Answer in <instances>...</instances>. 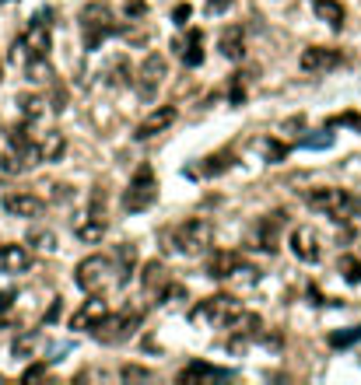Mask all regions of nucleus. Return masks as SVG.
Listing matches in <instances>:
<instances>
[{"instance_id": "obj_1", "label": "nucleus", "mask_w": 361, "mask_h": 385, "mask_svg": "<svg viewBox=\"0 0 361 385\" xmlns=\"http://www.w3.org/2000/svg\"><path fill=\"white\" fill-rule=\"evenodd\" d=\"M77 21H81V42H84L88 53H95L102 42H106L109 35H116V28H120L113 8L102 4V0H95V4H84L81 15H77Z\"/></svg>"}, {"instance_id": "obj_8", "label": "nucleus", "mask_w": 361, "mask_h": 385, "mask_svg": "<svg viewBox=\"0 0 361 385\" xmlns=\"http://www.w3.org/2000/svg\"><path fill=\"white\" fill-rule=\"evenodd\" d=\"M140 326V315L130 312V315H106L102 322H95L88 333L98 340V344H127Z\"/></svg>"}, {"instance_id": "obj_28", "label": "nucleus", "mask_w": 361, "mask_h": 385, "mask_svg": "<svg viewBox=\"0 0 361 385\" xmlns=\"http://www.w3.org/2000/svg\"><path fill=\"white\" fill-rule=\"evenodd\" d=\"M18 105H21V116H25L28 123H39V120L46 116V105H49V102H46L42 95H28V91H25V95H18Z\"/></svg>"}, {"instance_id": "obj_22", "label": "nucleus", "mask_w": 361, "mask_h": 385, "mask_svg": "<svg viewBox=\"0 0 361 385\" xmlns=\"http://www.w3.org/2000/svg\"><path fill=\"white\" fill-rule=\"evenodd\" d=\"M39 154H42V161H46V165L60 161V158L67 154V137H64L60 130H49V133H42V140H39Z\"/></svg>"}, {"instance_id": "obj_4", "label": "nucleus", "mask_w": 361, "mask_h": 385, "mask_svg": "<svg viewBox=\"0 0 361 385\" xmlns=\"http://www.w3.org/2000/svg\"><path fill=\"white\" fill-rule=\"evenodd\" d=\"M154 200H158V179H154L151 165H140V169L133 172V179L127 182L123 196H120V207L127 214H144V210L154 207Z\"/></svg>"}, {"instance_id": "obj_30", "label": "nucleus", "mask_w": 361, "mask_h": 385, "mask_svg": "<svg viewBox=\"0 0 361 385\" xmlns=\"http://www.w3.org/2000/svg\"><path fill=\"white\" fill-rule=\"evenodd\" d=\"M337 270H340V277H344L347 284H361V259H354V256H340Z\"/></svg>"}, {"instance_id": "obj_32", "label": "nucleus", "mask_w": 361, "mask_h": 385, "mask_svg": "<svg viewBox=\"0 0 361 385\" xmlns=\"http://www.w3.org/2000/svg\"><path fill=\"white\" fill-rule=\"evenodd\" d=\"M130 67H127V60H116L113 67H109V88H127L130 84Z\"/></svg>"}, {"instance_id": "obj_15", "label": "nucleus", "mask_w": 361, "mask_h": 385, "mask_svg": "<svg viewBox=\"0 0 361 385\" xmlns=\"http://www.w3.org/2000/svg\"><path fill=\"white\" fill-rule=\"evenodd\" d=\"M228 169H235V151H214L207 158H200V165H189V176L193 179H218L225 176Z\"/></svg>"}, {"instance_id": "obj_39", "label": "nucleus", "mask_w": 361, "mask_h": 385, "mask_svg": "<svg viewBox=\"0 0 361 385\" xmlns=\"http://www.w3.org/2000/svg\"><path fill=\"white\" fill-rule=\"evenodd\" d=\"M333 126H354V130H361V116H358V113H344V116H333Z\"/></svg>"}, {"instance_id": "obj_41", "label": "nucleus", "mask_w": 361, "mask_h": 385, "mask_svg": "<svg viewBox=\"0 0 361 385\" xmlns=\"http://www.w3.org/2000/svg\"><path fill=\"white\" fill-rule=\"evenodd\" d=\"M15 298H18L15 291H0V312H8V308L15 305Z\"/></svg>"}, {"instance_id": "obj_12", "label": "nucleus", "mask_w": 361, "mask_h": 385, "mask_svg": "<svg viewBox=\"0 0 361 385\" xmlns=\"http://www.w3.org/2000/svg\"><path fill=\"white\" fill-rule=\"evenodd\" d=\"M298 64H302L305 74H326V71H333V67L344 64V53L340 49H330V46H308L302 53Z\"/></svg>"}, {"instance_id": "obj_17", "label": "nucleus", "mask_w": 361, "mask_h": 385, "mask_svg": "<svg viewBox=\"0 0 361 385\" xmlns=\"http://www.w3.org/2000/svg\"><path fill=\"white\" fill-rule=\"evenodd\" d=\"M0 203H4V210L11 217H39L46 210V200L35 196V193H4Z\"/></svg>"}, {"instance_id": "obj_7", "label": "nucleus", "mask_w": 361, "mask_h": 385, "mask_svg": "<svg viewBox=\"0 0 361 385\" xmlns=\"http://www.w3.org/2000/svg\"><path fill=\"white\" fill-rule=\"evenodd\" d=\"M207 273L214 281H260V270L249 266L239 252H214L211 263H207Z\"/></svg>"}, {"instance_id": "obj_36", "label": "nucleus", "mask_w": 361, "mask_h": 385, "mask_svg": "<svg viewBox=\"0 0 361 385\" xmlns=\"http://www.w3.org/2000/svg\"><path fill=\"white\" fill-rule=\"evenodd\" d=\"M246 84H249V74H235L232 77V95H228L232 105H242L246 102Z\"/></svg>"}, {"instance_id": "obj_40", "label": "nucleus", "mask_w": 361, "mask_h": 385, "mask_svg": "<svg viewBox=\"0 0 361 385\" xmlns=\"http://www.w3.org/2000/svg\"><path fill=\"white\" fill-rule=\"evenodd\" d=\"M64 315V298H57L53 305H49V312H46V322H57Z\"/></svg>"}, {"instance_id": "obj_5", "label": "nucleus", "mask_w": 361, "mask_h": 385, "mask_svg": "<svg viewBox=\"0 0 361 385\" xmlns=\"http://www.w3.org/2000/svg\"><path fill=\"white\" fill-rule=\"evenodd\" d=\"M242 312V305L232 294H211L200 305L189 308V322L193 326H211V329H228V322Z\"/></svg>"}, {"instance_id": "obj_33", "label": "nucleus", "mask_w": 361, "mask_h": 385, "mask_svg": "<svg viewBox=\"0 0 361 385\" xmlns=\"http://www.w3.org/2000/svg\"><path fill=\"white\" fill-rule=\"evenodd\" d=\"M35 344H39V337H35V333H21V337L11 344V354H15V357H28V354L35 350Z\"/></svg>"}, {"instance_id": "obj_37", "label": "nucleus", "mask_w": 361, "mask_h": 385, "mask_svg": "<svg viewBox=\"0 0 361 385\" xmlns=\"http://www.w3.org/2000/svg\"><path fill=\"white\" fill-rule=\"evenodd\" d=\"M120 378H123V382H147V378H151V371H147V368H140V364H127V368L120 371Z\"/></svg>"}, {"instance_id": "obj_38", "label": "nucleus", "mask_w": 361, "mask_h": 385, "mask_svg": "<svg viewBox=\"0 0 361 385\" xmlns=\"http://www.w3.org/2000/svg\"><path fill=\"white\" fill-rule=\"evenodd\" d=\"M46 375H49L46 364H28V368L21 371V382H39V378H46Z\"/></svg>"}, {"instance_id": "obj_34", "label": "nucleus", "mask_w": 361, "mask_h": 385, "mask_svg": "<svg viewBox=\"0 0 361 385\" xmlns=\"http://www.w3.org/2000/svg\"><path fill=\"white\" fill-rule=\"evenodd\" d=\"M333 144V133L330 130H320V133H313V137H302V147H308V151H323V147H330Z\"/></svg>"}, {"instance_id": "obj_44", "label": "nucleus", "mask_w": 361, "mask_h": 385, "mask_svg": "<svg viewBox=\"0 0 361 385\" xmlns=\"http://www.w3.org/2000/svg\"><path fill=\"white\" fill-rule=\"evenodd\" d=\"M351 217H361V196H354V207H351Z\"/></svg>"}, {"instance_id": "obj_35", "label": "nucleus", "mask_w": 361, "mask_h": 385, "mask_svg": "<svg viewBox=\"0 0 361 385\" xmlns=\"http://www.w3.org/2000/svg\"><path fill=\"white\" fill-rule=\"evenodd\" d=\"M263 147H267V161H270V165H281V161L291 154V147H288V144H281V140H267Z\"/></svg>"}, {"instance_id": "obj_21", "label": "nucleus", "mask_w": 361, "mask_h": 385, "mask_svg": "<svg viewBox=\"0 0 361 385\" xmlns=\"http://www.w3.org/2000/svg\"><path fill=\"white\" fill-rule=\"evenodd\" d=\"M179 60H183L189 71L203 64V32H200V28H189V32H186V39H183V46H179Z\"/></svg>"}, {"instance_id": "obj_23", "label": "nucleus", "mask_w": 361, "mask_h": 385, "mask_svg": "<svg viewBox=\"0 0 361 385\" xmlns=\"http://www.w3.org/2000/svg\"><path fill=\"white\" fill-rule=\"evenodd\" d=\"M225 378H228L225 368H211V364H200V361H193L179 371V382H225Z\"/></svg>"}, {"instance_id": "obj_46", "label": "nucleus", "mask_w": 361, "mask_h": 385, "mask_svg": "<svg viewBox=\"0 0 361 385\" xmlns=\"http://www.w3.org/2000/svg\"><path fill=\"white\" fill-rule=\"evenodd\" d=\"M211 4H214V8H225V4H228V0H211Z\"/></svg>"}, {"instance_id": "obj_26", "label": "nucleus", "mask_w": 361, "mask_h": 385, "mask_svg": "<svg viewBox=\"0 0 361 385\" xmlns=\"http://www.w3.org/2000/svg\"><path fill=\"white\" fill-rule=\"evenodd\" d=\"M25 74H28V81L39 84V88H53V81H57L53 67H49V57H35V60H28V64H25Z\"/></svg>"}, {"instance_id": "obj_10", "label": "nucleus", "mask_w": 361, "mask_h": 385, "mask_svg": "<svg viewBox=\"0 0 361 385\" xmlns=\"http://www.w3.org/2000/svg\"><path fill=\"white\" fill-rule=\"evenodd\" d=\"M165 74H169V67H165L162 53H151V57H144V64L137 67V95L144 102H151L154 95H158V88L165 84Z\"/></svg>"}, {"instance_id": "obj_27", "label": "nucleus", "mask_w": 361, "mask_h": 385, "mask_svg": "<svg viewBox=\"0 0 361 385\" xmlns=\"http://www.w3.org/2000/svg\"><path fill=\"white\" fill-rule=\"evenodd\" d=\"M260 326H263V319H260V315L242 308V312L228 322V333H235V337H256V333H260Z\"/></svg>"}, {"instance_id": "obj_45", "label": "nucleus", "mask_w": 361, "mask_h": 385, "mask_svg": "<svg viewBox=\"0 0 361 385\" xmlns=\"http://www.w3.org/2000/svg\"><path fill=\"white\" fill-rule=\"evenodd\" d=\"M0 81H4V53H0Z\"/></svg>"}, {"instance_id": "obj_9", "label": "nucleus", "mask_w": 361, "mask_h": 385, "mask_svg": "<svg viewBox=\"0 0 361 385\" xmlns=\"http://www.w3.org/2000/svg\"><path fill=\"white\" fill-rule=\"evenodd\" d=\"M25 46H28V53H32V60L35 57H49V49H53V11H39L32 21H28V28H25Z\"/></svg>"}, {"instance_id": "obj_42", "label": "nucleus", "mask_w": 361, "mask_h": 385, "mask_svg": "<svg viewBox=\"0 0 361 385\" xmlns=\"http://www.w3.org/2000/svg\"><path fill=\"white\" fill-rule=\"evenodd\" d=\"M189 11H193L189 4H179V8H176V25H186V18H189Z\"/></svg>"}, {"instance_id": "obj_25", "label": "nucleus", "mask_w": 361, "mask_h": 385, "mask_svg": "<svg viewBox=\"0 0 361 385\" xmlns=\"http://www.w3.org/2000/svg\"><path fill=\"white\" fill-rule=\"evenodd\" d=\"M74 235H77L81 242H88V245L102 242V235H106V217H102V210L88 214V221H81V225L74 228Z\"/></svg>"}, {"instance_id": "obj_31", "label": "nucleus", "mask_w": 361, "mask_h": 385, "mask_svg": "<svg viewBox=\"0 0 361 385\" xmlns=\"http://www.w3.org/2000/svg\"><path fill=\"white\" fill-rule=\"evenodd\" d=\"M28 242H32L35 252H46V256H49V252H57V238H53V232H35Z\"/></svg>"}, {"instance_id": "obj_19", "label": "nucleus", "mask_w": 361, "mask_h": 385, "mask_svg": "<svg viewBox=\"0 0 361 385\" xmlns=\"http://www.w3.org/2000/svg\"><path fill=\"white\" fill-rule=\"evenodd\" d=\"M28 266H32V252L25 245H15V242L0 245V273H25Z\"/></svg>"}, {"instance_id": "obj_14", "label": "nucleus", "mask_w": 361, "mask_h": 385, "mask_svg": "<svg viewBox=\"0 0 361 385\" xmlns=\"http://www.w3.org/2000/svg\"><path fill=\"white\" fill-rule=\"evenodd\" d=\"M291 252H295V259H302V263H320L323 259V245H320V235L308 228V225H302V228H295L291 232Z\"/></svg>"}, {"instance_id": "obj_2", "label": "nucleus", "mask_w": 361, "mask_h": 385, "mask_svg": "<svg viewBox=\"0 0 361 385\" xmlns=\"http://www.w3.org/2000/svg\"><path fill=\"white\" fill-rule=\"evenodd\" d=\"M120 266L109 259V256H88L77 263L74 270V284L84 291V294H106L113 284H120Z\"/></svg>"}, {"instance_id": "obj_3", "label": "nucleus", "mask_w": 361, "mask_h": 385, "mask_svg": "<svg viewBox=\"0 0 361 385\" xmlns=\"http://www.w3.org/2000/svg\"><path fill=\"white\" fill-rule=\"evenodd\" d=\"M165 238L172 242L169 249L183 252V256H200L211 249V238H214V228L207 217H189V221H183L179 228L165 232Z\"/></svg>"}, {"instance_id": "obj_6", "label": "nucleus", "mask_w": 361, "mask_h": 385, "mask_svg": "<svg viewBox=\"0 0 361 385\" xmlns=\"http://www.w3.org/2000/svg\"><path fill=\"white\" fill-rule=\"evenodd\" d=\"M302 200L313 207V210L333 217V221H347L351 207H354V196L347 189H337V186H313V189L302 193Z\"/></svg>"}, {"instance_id": "obj_11", "label": "nucleus", "mask_w": 361, "mask_h": 385, "mask_svg": "<svg viewBox=\"0 0 361 385\" xmlns=\"http://www.w3.org/2000/svg\"><path fill=\"white\" fill-rule=\"evenodd\" d=\"M140 288H144V298L154 301V305L165 301V294L172 291V281H169V273H165V266L158 259H151V263L140 266Z\"/></svg>"}, {"instance_id": "obj_43", "label": "nucleus", "mask_w": 361, "mask_h": 385, "mask_svg": "<svg viewBox=\"0 0 361 385\" xmlns=\"http://www.w3.org/2000/svg\"><path fill=\"white\" fill-rule=\"evenodd\" d=\"M127 11L137 18V15H147V4H140V0H130V4H127Z\"/></svg>"}, {"instance_id": "obj_20", "label": "nucleus", "mask_w": 361, "mask_h": 385, "mask_svg": "<svg viewBox=\"0 0 361 385\" xmlns=\"http://www.w3.org/2000/svg\"><path fill=\"white\" fill-rule=\"evenodd\" d=\"M284 217H288V214L274 210V214H267L263 221L256 225V238H260V249H263V252H277V228H281Z\"/></svg>"}, {"instance_id": "obj_18", "label": "nucleus", "mask_w": 361, "mask_h": 385, "mask_svg": "<svg viewBox=\"0 0 361 385\" xmlns=\"http://www.w3.org/2000/svg\"><path fill=\"white\" fill-rule=\"evenodd\" d=\"M218 49H221V57L225 60H242L246 57V28L242 25H228L221 35H218Z\"/></svg>"}, {"instance_id": "obj_16", "label": "nucleus", "mask_w": 361, "mask_h": 385, "mask_svg": "<svg viewBox=\"0 0 361 385\" xmlns=\"http://www.w3.org/2000/svg\"><path fill=\"white\" fill-rule=\"evenodd\" d=\"M106 315H109L106 298H102V294H88V301L71 315V329H77V333H88V329H91L95 322H102Z\"/></svg>"}, {"instance_id": "obj_29", "label": "nucleus", "mask_w": 361, "mask_h": 385, "mask_svg": "<svg viewBox=\"0 0 361 385\" xmlns=\"http://www.w3.org/2000/svg\"><path fill=\"white\" fill-rule=\"evenodd\" d=\"M358 340H361V326H351V329H337V333H330V347H333V350L354 347Z\"/></svg>"}, {"instance_id": "obj_24", "label": "nucleus", "mask_w": 361, "mask_h": 385, "mask_svg": "<svg viewBox=\"0 0 361 385\" xmlns=\"http://www.w3.org/2000/svg\"><path fill=\"white\" fill-rule=\"evenodd\" d=\"M313 11H316V18L320 21H326L330 28H344V18H347V11H344V4L340 0H313Z\"/></svg>"}, {"instance_id": "obj_13", "label": "nucleus", "mask_w": 361, "mask_h": 385, "mask_svg": "<svg viewBox=\"0 0 361 385\" xmlns=\"http://www.w3.org/2000/svg\"><path fill=\"white\" fill-rule=\"evenodd\" d=\"M176 105H158V109H151V113L137 123V130H133V137L137 140H151V137H158V133H165L172 123H176Z\"/></svg>"}]
</instances>
